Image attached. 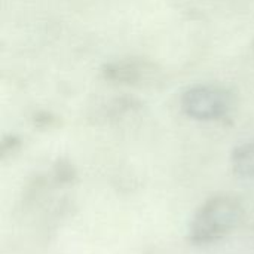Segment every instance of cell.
Wrapping results in <instances>:
<instances>
[{
  "label": "cell",
  "instance_id": "cell-3",
  "mask_svg": "<svg viewBox=\"0 0 254 254\" xmlns=\"http://www.w3.org/2000/svg\"><path fill=\"white\" fill-rule=\"evenodd\" d=\"M232 168L240 177L254 179V140L235 149L232 155Z\"/></svg>",
  "mask_w": 254,
  "mask_h": 254
},
{
  "label": "cell",
  "instance_id": "cell-1",
  "mask_svg": "<svg viewBox=\"0 0 254 254\" xmlns=\"http://www.w3.org/2000/svg\"><path fill=\"white\" fill-rule=\"evenodd\" d=\"M243 217L244 207L238 198L231 195L213 196L193 216L189 240L196 244L216 243L235 231Z\"/></svg>",
  "mask_w": 254,
  "mask_h": 254
},
{
  "label": "cell",
  "instance_id": "cell-2",
  "mask_svg": "<svg viewBox=\"0 0 254 254\" xmlns=\"http://www.w3.org/2000/svg\"><path fill=\"white\" fill-rule=\"evenodd\" d=\"M182 110L195 121H219L234 107V95L219 85H198L183 92Z\"/></svg>",
  "mask_w": 254,
  "mask_h": 254
}]
</instances>
